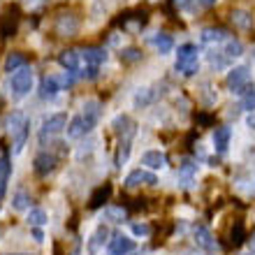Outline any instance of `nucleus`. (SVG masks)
<instances>
[{"label":"nucleus","mask_w":255,"mask_h":255,"mask_svg":"<svg viewBox=\"0 0 255 255\" xmlns=\"http://www.w3.org/2000/svg\"><path fill=\"white\" fill-rule=\"evenodd\" d=\"M28 121L26 114L21 112H14L9 119H7V132L12 134V144H14V153H21L23 146H26V139H28Z\"/></svg>","instance_id":"f257e3e1"},{"label":"nucleus","mask_w":255,"mask_h":255,"mask_svg":"<svg viewBox=\"0 0 255 255\" xmlns=\"http://www.w3.org/2000/svg\"><path fill=\"white\" fill-rule=\"evenodd\" d=\"M176 72H181L183 77H193L200 67V54L195 44H181L176 51V61H174Z\"/></svg>","instance_id":"f03ea898"},{"label":"nucleus","mask_w":255,"mask_h":255,"mask_svg":"<svg viewBox=\"0 0 255 255\" xmlns=\"http://www.w3.org/2000/svg\"><path fill=\"white\" fill-rule=\"evenodd\" d=\"M249 79H251V72L246 65H239V67H232L228 72V88L232 93H246L249 91Z\"/></svg>","instance_id":"7ed1b4c3"},{"label":"nucleus","mask_w":255,"mask_h":255,"mask_svg":"<svg viewBox=\"0 0 255 255\" xmlns=\"http://www.w3.org/2000/svg\"><path fill=\"white\" fill-rule=\"evenodd\" d=\"M67 128V114H54L49 116V119H44V123H42L40 128V141L44 144L47 139H51V137H56L58 132H63Z\"/></svg>","instance_id":"20e7f679"},{"label":"nucleus","mask_w":255,"mask_h":255,"mask_svg":"<svg viewBox=\"0 0 255 255\" xmlns=\"http://www.w3.org/2000/svg\"><path fill=\"white\" fill-rule=\"evenodd\" d=\"M33 86V72L28 67H21L19 72L12 74V93L14 98H23Z\"/></svg>","instance_id":"39448f33"},{"label":"nucleus","mask_w":255,"mask_h":255,"mask_svg":"<svg viewBox=\"0 0 255 255\" xmlns=\"http://www.w3.org/2000/svg\"><path fill=\"white\" fill-rule=\"evenodd\" d=\"M79 30V19L72 12H63L56 16V33L61 37H74Z\"/></svg>","instance_id":"423d86ee"},{"label":"nucleus","mask_w":255,"mask_h":255,"mask_svg":"<svg viewBox=\"0 0 255 255\" xmlns=\"http://www.w3.org/2000/svg\"><path fill=\"white\" fill-rule=\"evenodd\" d=\"M19 19H21L19 7L9 5V7L5 9V12H2V16H0V33H2V37H12V35L16 33Z\"/></svg>","instance_id":"0eeeda50"},{"label":"nucleus","mask_w":255,"mask_h":255,"mask_svg":"<svg viewBox=\"0 0 255 255\" xmlns=\"http://www.w3.org/2000/svg\"><path fill=\"white\" fill-rule=\"evenodd\" d=\"M112 130L121 137V141H130L134 130H137V126H134V121L128 114H119L114 121H112Z\"/></svg>","instance_id":"6e6552de"},{"label":"nucleus","mask_w":255,"mask_h":255,"mask_svg":"<svg viewBox=\"0 0 255 255\" xmlns=\"http://www.w3.org/2000/svg\"><path fill=\"white\" fill-rule=\"evenodd\" d=\"M126 188H137V186H155L158 183V176L153 172H146V169H132L130 174L126 176Z\"/></svg>","instance_id":"1a4fd4ad"},{"label":"nucleus","mask_w":255,"mask_h":255,"mask_svg":"<svg viewBox=\"0 0 255 255\" xmlns=\"http://www.w3.org/2000/svg\"><path fill=\"white\" fill-rule=\"evenodd\" d=\"M105 61H107V51L102 47L81 49V63H84V67H100Z\"/></svg>","instance_id":"9d476101"},{"label":"nucleus","mask_w":255,"mask_h":255,"mask_svg":"<svg viewBox=\"0 0 255 255\" xmlns=\"http://www.w3.org/2000/svg\"><path fill=\"white\" fill-rule=\"evenodd\" d=\"M65 130H67V137H70V139H81L84 134H88L91 130H93V126L84 119V114H79V116H74L72 121L67 123Z\"/></svg>","instance_id":"9b49d317"},{"label":"nucleus","mask_w":255,"mask_h":255,"mask_svg":"<svg viewBox=\"0 0 255 255\" xmlns=\"http://www.w3.org/2000/svg\"><path fill=\"white\" fill-rule=\"evenodd\" d=\"M58 63L65 67L67 72H77V70L84 67V63H81V51H77V49H65V51H61Z\"/></svg>","instance_id":"f8f14e48"},{"label":"nucleus","mask_w":255,"mask_h":255,"mask_svg":"<svg viewBox=\"0 0 255 255\" xmlns=\"http://www.w3.org/2000/svg\"><path fill=\"white\" fill-rule=\"evenodd\" d=\"M132 249H134V242L130 239V237H126V235H116L114 239L109 242V246H107L109 255H128Z\"/></svg>","instance_id":"ddd939ff"},{"label":"nucleus","mask_w":255,"mask_h":255,"mask_svg":"<svg viewBox=\"0 0 255 255\" xmlns=\"http://www.w3.org/2000/svg\"><path fill=\"white\" fill-rule=\"evenodd\" d=\"M33 167H35V172H37L40 176H47L49 172H54V167H56V158H54L51 153H47V151H42V153L35 155Z\"/></svg>","instance_id":"4468645a"},{"label":"nucleus","mask_w":255,"mask_h":255,"mask_svg":"<svg viewBox=\"0 0 255 255\" xmlns=\"http://www.w3.org/2000/svg\"><path fill=\"white\" fill-rule=\"evenodd\" d=\"M228 37H230V35H228V30H225V28H216V26L204 28V30H202V35H200V40L204 42V44H223Z\"/></svg>","instance_id":"2eb2a0df"},{"label":"nucleus","mask_w":255,"mask_h":255,"mask_svg":"<svg viewBox=\"0 0 255 255\" xmlns=\"http://www.w3.org/2000/svg\"><path fill=\"white\" fill-rule=\"evenodd\" d=\"M141 165L148 169H162L167 165V155L162 153V151H146V153L141 155Z\"/></svg>","instance_id":"dca6fc26"},{"label":"nucleus","mask_w":255,"mask_h":255,"mask_svg":"<svg viewBox=\"0 0 255 255\" xmlns=\"http://www.w3.org/2000/svg\"><path fill=\"white\" fill-rule=\"evenodd\" d=\"M230 137H232V130L228 126H221L214 130V148L218 153H225L230 146Z\"/></svg>","instance_id":"f3484780"},{"label":"nucleus","mask_w":255,"mask_h":255,"mask_svg":"<svg viewBox=\"0 0 255 255\" xmlns=\"http://www.w3.org/2000/svg\"><path fill=\"white\" fill-rule=\"evenodd\" d=\"M81 114H84V119H86V121L95 128V123L100 121L102 105L98 100H86V102H84V107H81Z\"/></svg>","instance_id":"a211bd4d"},{"label":"nucleus","mask_w":255,"mask_h":255,"mask_svg":"<svg viewBox=\"0 0 255 255\" xmlns=\"http://www.w3.org/2000/svg\"><path fill=\"white\" fill-rule=\"evenodd\" d=\"M195 244H197V246H202V249H207V251H214L216 249L214 235H211V232H209V228H204V225H197V228H195Z\"/></svg>","instance_id":"6ab92c4d"},{"label":"nucleus","mask_w":255,"mask_h":255,"mask_svg":"<svg viewBox=\"0 0 255 255\" xmlns=\"http://www.w3.org/2000/svg\"><path fill=\"white\" fill-rule=\"evenodd\" d=\"M230 19H232L235 28H239V30H251L253 28V14L249 9H235L230 14Z\"/></svg>","instance_id":"aec40b11"},{"label":"nucleus","mask_w":255,"mask_h":255,"mask_svg":"<svg viewBox=\"0 0 255 255\" xmlns=\"http://www.w3.org/2000/svg\"><path fill=\"white\" fill-rule=\"evenodd\" d=\"M26 63H28V58H26V54H21V51H14V54H9L5 58V72H19L21 67H26Z\"/></svg>","instance_id":"412c9836"},{"label":"nucleus","mask_w":255,"mask_h":255,"mask_svg":"<svg viewBox=\"0 0 255 255\" xmlns=\"http://www.w3.org/2000/svg\"><path fill=\"white\" fill-rule=\"evenodd\" d=\"M58 91H61V86H58V79L56 77H44L40 84V98H44V100H49V98H56L58 95Z\"/></svg>","instance_id":"4be33fe9"},{"label":"nucleus","mask_w":255,"mask_h":255,"mask_svg":"<svg viewBox=\"0 0 255 255\" xmlns=\"http://www.w3.org/2000/svg\"><path fill=\"white\" fill-rule=\"evenodd\" d=\"M109 197H112V186H109V183L100 186V188H95L93 195H91V209H100Z\"/></svg>","instance_id":"5701e85b"},{"label":"nucleus","mask_w":255,"mask_h":255,"mask_svg":"<svg viewBox=\"0 0 255 255\" xmlns=\"http://www.w3.org/2000/svg\"><path fill=\"white\" fill-rule=\"evenodd\" d=\"M221 51L228 56L230 61H232V58H239V56L244 54V47H242V42H239V40H235V37H228V40L223 42V49H221Z\"/></svg>","instance_id":"b1692460"},{"label":"nucleus","mask_w":255,"mask_h":255,"mask_svg":"<svg viewBox=\"0 0 255 255\" xmlns=\"http://www.w3.org/2000/svg\"><path fill=\"white\" fill-rule=\"evenodd\" d=\"M153 44H155V49H158V54L165 56V54H169V51H172L174 40H172V35H167V33H155Z\"/></svg>","instance_id":"393cba45"},{"label":"nucleus","mask_w":255,"mask_h":255,"mask_svg":"<svg viewBox=\"0 0 255 255\" xmlns=\"http://www.w3.org/2000/svg\"><path fill=\"white\" fill-rule=\"evenodd\" d=\"M153 98H155V93H153V88H148V86H144V88H139L137 93H134V107H146V105H151L153 102Z\"/></svg>","instance_id":"a878e982"},{"label":"nucleus","mask_w":255,"mask_h":255,"mask_svg":"<svg viewBox=\"0 0 255 255\" xmlns=\"http://www.w3.org/2000/svg\"><path fill=\"white\" fill-rule=\"evenodd\" d=\"M9 172H12V165L7 158H0V200L5 197L7 193V179H9Z\"/></svg>","instance_id":"bb28decb"},{"label":"nucleus","mask_w":255,"mask_h":255,"mask_svg":"<svg viewBox=\"0 0 255 255\" xmlns=\"http://www.w3.org/2000/svg\"><path fill=\"white\" fill-rule=\"evenodd\" d=\"M26 221H28V225H33V228H44V225H47V211H44V209H30Z\"/></svg>","instance_id":"cd10ccee"},{"label":"nucleus","mask_w":255,"mask_h":255,"mask_svg":"<svg viewBox=\"0 0 255 255\" xmlns=\"http://www.w3.org/2000/svg\"><path fill=\"white\" fill-rule=\"evenodd\" d=\"M102 216H105L109 223H123L128 218V211L123 207H107Z\"/></svg>","instance_id":"c85d7f7f"},{"label":"nucleus","mask_w":255,"mask_h":255,"mask_svg":"<svg viewBox=\"0 0 255 255\" xmlns=\"http://www.w3.org/2000/svg\"><path fill=\"white\" fill-rule=\"evenodd\" d=\"M107 228H105V225H100V228L95 230L93 232V237H91V244H88V249H91V253H95V251L100 249L102 244H105V239H107Z\"/></svg>","instance_id":"c756f323"},{"label":"nucleus","mask_w":255,"mask_h":255,"mask_svg":"<svg viewBox=\"0 0 255 255\" xmlns=\"http://www.w3.org/2000/svg\"><path fill=\"white\" fill-rule=\"evenodd\" d=\"M195 162H190V160H183L181 162V167H179V176L183 179V186H190L193 183V174H195Z\"/></svg>","instance_id":"7c9ffc66"},{"label":"nucleus","mask_w":255,"mask_h":255,"mask_svg":"<svg viewBox=\"0 0 255 255\" xmlns=\"http://www.w3.org/2000/svg\"><path fill=\"white\" fill-rule=\"evenodd\" d=\"M12 207L16 209V211H23V209H28V207H30V195H28L26 190H19V193H14Z\"/></svg>","instance_id":"2f4dec72"},{"label":"nucleus","mask_w":255,"mask_h":255,"mask_svg":"<svg viewBox=\"0 0 255 255\" xmlns=\"http://www.w3.org/2000/svg\"><path fill=\"white\" fill-rule=\"evenodd\" d=\"M244 239H246V230H244V223L237 221L235 225H232V239H230V242L235 244V246H239V244H244Z\"/></svg>","instance_id":"473e14b6"},{"label":"nucleus","mask_w":255,"mask_h":255,"mask_svg":"<svg viewBox=\"0 0 255 255\" xmlns=\"http://www.w3.org/2000/svg\"><path fill=\"white\" fill-rule=\"evenodd\" d=\"M121 61L123 63H137L141 61V51L139 49H134V47H128L121 51Z\"/></svg>","instance_id":"72a5a7b5"},{"label":"nucleus","mask_w":255,"mask_h":255,"mask_svg":"<svg viewBox=\"0 0 255 255\" xmlns=\"http://www.w3.org/2000/svg\"><path fill=\"white\" fill-rule=\"evenodd\" d=\"M128 155H130V141H121L119 153H116V167H121L123 162L128 160Z\"/></svg>","instance_id":"f704fd0d"},{"label":"nucleus","mask_w":255,"mask_h":255,"mask_svg":"<svg viewBox=\"0 0 255 255\" xmlns=\"http://www.w3.org/2000/svg\"><path fill=\"white\" fill-rule=\"evenodd\" d=\"M242 107L246 109V112H255V91H246L244 93V98H242Z\"/></svg>","instance_id":"c9c22d12"},{"label":"nucleus","mask_w":255,"mask_h":255,"mask_svg":"<svg viewBox=\"0 0 255 255\" xmlns=\"http://www.w3.org/2000/svg\"><path fill=\"white\" fill-rule=\"evenodd\" d=\"M132 232H134L137 237H146L151 230H148L146 223H134V225H132Z\"/></svg>","instance_id":"e433bc0d"},{"label":"nucleus","mask_w":255,"mask_h":255,"mask_svg":"<svg viewBox=\"0 0 255 255\" xmlns=\"http://www.w3.org/2000/svg\"><path fill=\"white\" fill-rule=\"evenodd\" d=\"M172 5H174L176 9H188V7L193 5V0H172Z\"/></svg>","instance_id":"4c0bfd02"},{"label":"nucleus","mask_w":255,"mask_h":255,"mask_svg":"<svg viewBox=\"0 0 255 255\" xmlns=\"http://www.w3.org/2000/svg\"><path fill=\"white\" fill-rule=\"evenodd\" d=\"M33 237H35V242H42V239H44V235H42V230H40V228H35V230H33Z\"/></svg>","instance_id":"58836bf2"},{"label":"nucleus","mask_w":255,"mask_h":255,"mask_svg":"<svg viewBox=\"0 0 255 255\" xmlns=\"http://www.w3.org/2000/svg\"><path fill=\"white\" fill-rule=\"evenodd\" d=\"M23 2H26V5H30V7H35V5H40L42 0H23Z\"/></svg>","instance_id":"ea45409f"},{"label":"nucleus","mask_w":255,"mask_h":255,"mask_svg":"<svg viewBox=\"0 0 255 255\" xmlns=\"http://www.w3.org/2000/svg\"><path fill=\"white\" fill-rule=\"evenodd\" d=\"M249 126H251V128H255V116H251V119H249Z\"/></svg>","instance_id":"a19ab883"},{"label":"nucleus","mask_w":255,"mask_h":255,"mask_svg":"<svg viewBox=\"0 0 255 255\" xmlns=\"http://www.w3.org/2000/svg\"><path fill=\"white\" fill-rule=\"evenodd\" d=\"M7 255H28V253H7Z\"/></svg>","instance_id":"79ce46f5"},{"label":"nucleus","mask_w":255,"mask_h":255,"mask_svg":"<svg viewBox=\"0 0 255 255\" xmlns=\"http://www.w3.org/2000/svg\"><path fill=\"white\" fill-rule=\"evenodd\" d=\"M148 2H158V0H148Z\"/></svg>","instance_id":"37998d69"},{"label":"nucleus","mask_w":255,"mask_h":255,"mask_svg":"<svg viewBox=\"0 0 255 255\" xmlns=\"http://www.w3.org/2000/svg\"><path fill=\"white\" fill-rule=\"evenodd\" d=\"M244 255H253V253H244Z\"/></svg>","instance_id":"c03bdc74"},{"label":"nucleus","mask_w":255,"mask_h":255,"mask_svg":"<svg viewBox=\"0 0 255 255\" xmlns=\"http://www.w3.org/2000/svg\"><path fill=\"white\" fill-rule=\"evenodd\" d=\"M253 56H255V49H253Z\"/></svg>","instance_id":"a18cd8bd"},{"label":"nucleus","mask_w":255,"mask_h":255,"mask_svg":"<svg viewBox=\"0 0 255 255\" xmlns=\"http://www.w3.org/2000/svg\"><path fill=\"white\" fill-rule=\"evenodd\" d=\"M137 255H141V253H137Z\"/></svg>","instance_id":"49530a36"}]
</instances>
